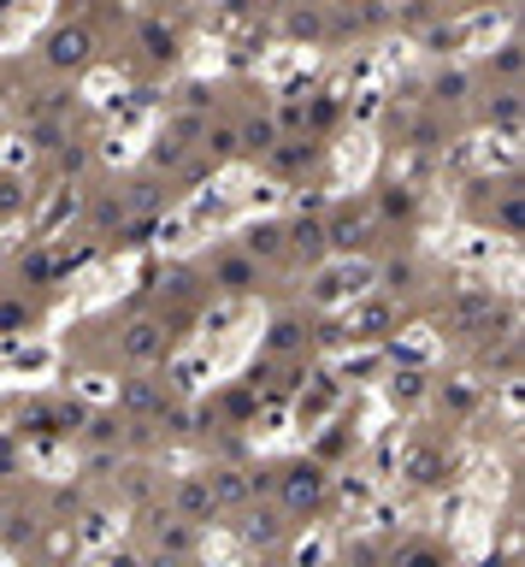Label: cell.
Segmentation results:
<instances>
[{
	"label": "cell",
	"instance_id": "6da1fadb",
	"mask_svg": "<svg viewBox=\"0 0 525 567\" xmlns=\"http://www.w3.org/2000/svg\"><path fill=\"white\" fill-rule=\"evenodd\" d=\"M272 485H278L284 515H313V508L331 497V473L319 468V461H289V468H278Z\"/></svg>",
	"mask_w": 525,
	"mask_h": 567
},
{
	"label": "cell",
	"instance_id": "7a4b0ae2",
	"mask_svg": "<svg viewBox=\"0 0 525 567\" xmlns=\"http://www.w3.org/2000/svg\"><path fill=\"white\" fill-rule=\"evenodd\" d=\"M372 284H378V267L348 255V260H337V267H325L313 279V302H319V308H343V302H360Z\"/></svg>",
	"mask_w": 525,
	"mask_h": 567
},
{
	"label": "cell",
	"instance_id": "3957f363",
	"mask_svg": "<svg viewBox=\"0 0 525 567\" xmlns=\"http://www.w3.org/2000/svg\"><path fill=\"white\" fill-rule=\"evenodd\" d=\"M119 355L136 361V367L159 361V355H166V326H159V319H130V326L119 331Z\"/></svg>",
	"mask_w": 525,
	"mask_h": 567
},
{
	"label": "cell",
	"instance_id": "277c9868",
	"mask_svg": "<svg viewBox=\"0 0 525 567\" xmlns=\"http://www.w3.org/2000/svg\"><path fill=\"white\" fill-rule=\"evenodd\" d=\"M390 319H396V308H390L384 296H372V290H367V296H360V308L348 314V331H343V338H355V343H384V338H390Z\"/></svg>",
	"mask_w": 525,
	"mask_h": 567
},
{
	"label": "cell",
	"instance_id": "5b68a950",
	"mask_svg": "<svg viewBox=\"0 0 525 567\" xmlns=\"http://www.w3.org/2000/svg\"><path fill=\"white\" fill-rule=\"evenodd\" d=\"M171 515H178V520H189V527H201V520H213V515H218V503H213L207 479H201V473L178 479V485H171Z\"/></svg>",
	"mask_w": 525,
	"mask_h": 567
},
{
	"label": "cell",
	"instance_id": "8992f818",
	"mask_svg": "<svg viewBox=\"0 0 525 567\" xmlns=\"http://www.w3.org/2000/svg\"><path fill=\"white\" fill-rule=\"evenodd\" d=\"M90 48H95V36L83 31V24H60V31L48 36V66H60V71L90 66Z\"/></svg>",
	"mask_w": 525,
	"mask_h": 567
},
{
	"label": "cell",
	"instance_id": "52a82bcc",
	"mask_svg": "<svg viewBox=\"0 0 525 567\" xmlns=\"http://www.w3.org/2000/svg\"><path fill=\"white\" fill-rule=\"evenodd\" d=\"M119 409L130 420H159V409H166V390H159L154 378H124V385H119Z\"/></svg>",
	"mask_w": 525,
	"mask_h": 567
},
{
	"label": "cell",
	"instance_id": "ba28073f",
	"mask_svg": "<svg viewBox=\"0 0 525 567\" xmlns=\"http://www.w3.org/2000/svg\"><path fill=\"white\" fill-rule=\"evenodd\" d=\"M242 255H248V260H278V255H284V225H278V220L248 225V231H242Z\"/></svg>",
	"mask_w": 525,
	"mask_h": 567
},
{
	"label": "cell",
	"instance_id": "9c48e42d",
	"mask_svg": "<svg viewBox=\"0 0 525 567\" xmlns=\"http://www.w3.org/2000/svg\"><path fill=\"white\" fill-rule=\"evenodd\" d=\"M201 479H207V491H213V503H218V508L248 503V473H242V468H207Z\"/></svg>",
	"mask_w": 525,
	"mask_h": 567
},
{
	"label": "cell",
	"instance_id": "30bf717a",
	"mask_svg": "<svg viewBox=\"0 0 525 567\" xmlns=\"http://www.w3.org/2000/svg\"><path fill=\"white\" fill-rule=\"evenodd\" d=\"M402 473L414 479V485H443V479H449V461L437 456V449L419 444V449H407V456H402Z\"/></svg>",
	"mask_w": 525,
	"mask_h": 567
},
{
	"label": "cell",
	"instance_id": "8fae6325",
	"mask_svg": "<svg viewBox=\"0 0 525 567\" xmlns=\"http://www.w3.org/2000/svg\"><path fill=\"white\" fill-rule=\"evenodd\" d=\"M254 279H260V260H248V255H225V260L213 267V284L230 290V296H242V290L254 284Z\"/></svg>",
	"mask_w": 525,
	"mask_h": 567
},
{
	"label": "cell",
	"instance_id": "7c38bea8",
	"mask_svg": "<svg viewBox=\"0 0 525 567\" xmlns=\"http://www.w3.org/2000/svg\"><path fill=\"white\" fill-rule=\"evenodd\" d=\"M284 249H296V255H308V260H325V225L319 220H296V225H284Z\"/></svg>",
	"mask_w": 525,
	"mask_h": 567
},
{
	"label": "cell",
	"instance_id": "4fadbf2b",
	"mask_svg": "<svg viewBox=\"0 0 525 567\" xmlns=\"http://www.w3.org/2000/svg\"><path fill=\"white\" fill-rule=\"evenodd\" d=\"M367 231H372V220H355V213H343V220L325 225V249L348 255V249H360V243H367Z\"/></svg>",
	"mask_w": 525,
	"mask_h": 567
},
{
	"label": "cell",
	"instance_id": "5bb4252c",
	"mask_svg": "<svg viewBox=\"0 0 525 567\" xmlns=\"http://www.w3.org/2000/svg\"><path fill=\"white\" fill-rule=\"evenodd\" d=\"M278 538H284V527H278V515H272V508H260V515L242 520V544L248 550H272Z\"/></svg>",
	"mask_w": 525,
	"mask_h": 567
},
{
	"label": "cell",
	"instance_id": "9a60e30c",
	"mask_svg": "<svg viewBox=\"0 0 525 567\" xmlns=\"http://www.w3.org/2000/svg\"><path fill=\"white\" fill-rule=\"evenodd\" d=\"M142 48H148V60H178V31L148 19V24H142Z\"/></svg>",
	"mask_w": 525,
	"mask_h": 567
},
{
	"label": "cell",
	"instance_id": "2e32d148",
	"mask_svg": "<svg viewBox=\"0 0 525 567\" xmlns=\"http://www.w3.org/2000/svg\"><path fill=\"white\" fill-rule=\"evenodd\" d=\"M390 397H396V409H414V402L426 397V373H419V367L390 373Z\"/></svg>",
	"mask_w": 525,
	"mask_h": 567
},
{
	"label": "cell",
	"instance_id": "e0dca14e",
	"mask_svg": "<svg viewBox=\"0 0 525 567\" xmlns=\"http://www.w3.org/2000/svg\"><path fill=\"white\" fill-rule=\"evenodd\" d=\"M71 213H77V189H60V196H53V208L36 220V237H53V231H60Z\"/></svg>",
	"mask_w": 525,
	"mask_h": 567
},
{
	"label": "cell",
	"instance_id": "ac0fdd59",
	"mask_svg": "<svg viewBox=\"0 0 525 567\" xmlns=\"http://www.w3.org/2000/svg\"><path fill=\"white\" fill-rule=\"evenodd\" d=\"M237 149H254V154H272L278 149V125H248V130H237Z\"/></svg>",
	"mask_w": 525,
	"mask_h": 567
},
{
	"label": "cell",
	"instance_id": "d6986e66",
	"mask_svg": "<svg viewBox=\"0 0 525 567\" xmlns=\"http://www.w3.org/2000/svg\"><path fill=\"white\" fill-rule=\"evenodd\" d=\"M378 279H384V290H402V296H407V290H419V267H414V260H390Z\"/></svg>",
	"mask_w": 525,
	"mask_h": 567
},
{
	"label": "cell",
	"instance_id": "ffe728a7",
	"mask_svg": "<svg viewBox=\"0 0 525 567\" xmlns=\"http://www.w3.org/2000/svg\"><path fill=\"white\" fill-rule=\"evenodd\" d=\"M272 355H289V349H301V326L296 319H272Z\"/></svg>",
	"mask_w": 525,
	"mask_h": 567
},
{
	"label": "cell",
	"instance_id": "44dd1931",
	"mask_svg": "<svg viewBox=\"0 0 525 567\" xmlns=\"http://www.w3.org/2000/svg\"><path fill=\"white\" fill-rule=\"evenodd\" d=\"M396 567H449V556L437 544H414V550H402Z\"/></svg>",
	"mask_w": 525,
	"mask_h": 567
},
{
	"label": "cell",
	"instance_id": "7402d4cb",
	"mask_svg": "<svg viewBox=\"0 0 525 567\" xmlns=\"http://www.w3.org/2000/svg\"><path fill=\"white\" fill-rule=\"evenodd\" d=\"M490 125H502L508 137H514V130H520V101H514V90H508L502 101H490Z\"/></svg>",
	"mask_w": 525,
	"mask_h": 567
},
{
	"label": "cell",
	"instance_id": "603a6c76",
	"mask_svg": "<svg viewBox=\"0 0 525 567\" xmlns=\"http://www.w3.org/2000/svg\"><path fill=\"white\" fill-rule=\"evenodd\" d=\"M201 373H207V355H189V361H178V373H171V385H178L183 397H189V390L201 385Z\"/></svg>",
	"mask_w": 525,
	"mask_h": 567
},
{
	"label": "cell",
	"instance_id": "cb8c5ba5",
	"mask_svg": "<svg viewBox=\"0 0 525 567\" xmlns=\"http://www.w3.org/2000/svg\"><path fill=\"white\" fill-rule=\"evenodd\" d=\"M437 101L461 107V101H466V71H443V78H437Z\"/></svg>",
	"mask_w": 525,
	"mask_h": 567
},
{
	"label": "cell",
	"instance_id": "d4e9b609",
	"mask_svg": "<svg viewBox=\"0 0 525 567\" xmlns=\"http://www.w3.org/2000/svg\"><path fill=\"white\" fill-rule=\"evenodd\" d=\"M107 532H112V515L107 508H90V515H83V544H100Z\"/></svg>",
	"mask_w": 525,
	"mask_h": 567
},
{
	"label": "cell",
	"instance_id": "484cf974",
	"mask_svg": "<svg viewBox=\"0 0 525 567\" xmlns=\"http://www.w3.org/2000/svg\"><path fill=\"white\" fill-rule=\"evenodd\" d=\"M19 326H31V308L24 302H0V338H12Z\"/></svg>",
	"mask_w": 525,
	"mask_h": 567
},
{
	"label": "cell",
	"instance_id": "4316f807",
	"mask_svg": "<svg viewBox=\"0 0 525 567\" xmlns=\"http://www.w3.org/2000/svg\"><path fill=\"white\" fill-rule=\"evenodd\" d=\"M384 213H390V220H407V213H414V189H384Z\"/></svg>",
	"mask_w": 525,
	"mask_h": 567
},
{
	"label": "cell",
	"instance_id": "83f0119b",
	"mask_svg": "<svg viewBox=\"0 0 525 567\" xmlns=\"http://www.w3.org/2000/svg\"><path fill=\"white\" fill-rule=\"evenodd\" d=\"M207 149L218 160H230V154H237V130H207Z\"/></svg>",
	"mask_w": 525,
	"mask_h": 567
},
{
	"label": "cell",
	"instance_id": "f1b7e54d",
	"mask_svg": "<svg viewBox=\"0 0 525 567\" xmlns=\"http://www.w3.org/2000/svg\"><path fill=\"white\" fill-rule=\"evenodd\" d=\"M171 125H178V137H183V142L207 137V125H201V113H178V119H171Z\"/></svg>",
	"mask_w": 525,
	"mask_h": 567
},
{
	"label": "cell",
	"instance_id": "f546056e",
	"mask_svg": "<svg viewBox=\"0 0 525 567\" xmlns=\"http://www.w3.org/2000/svg\"><path fill=\"white\" fill-rule=\"evenodd\" d=\"M289 36H319V12H289Z\"/></svg>",
	"mask_w": 525,
	"mask_h": 567
},
{
	"label": "cell",
	"instance_id": "4dcf8cb0",
	"mask_svg": "<svg viewBox=\"0 0 525 567\" xmlns=\"http://www.w3.org/2000/svg\"><path fill=\"white\" fill-rule=\"evenodd\" d=\"M319 562H325V538H313V544L296 550V567H319Z\"/></svg>",
	"mask_w": 525,
	"mask_h": 567
},
{
	"label": "cell",
	"instance_id": "1f68e13d",
	"mask_svg": "<svg viewBox=\"0 0 525 567\" xmlns=\"http://www.w3.org/2000/svg\"><path fill=\"white\" fill-rule=\"evenodd\" d=\"M343 503H372V485L367 479H343Z\"/></svg>",
	"mask_w": 525,
	"mask_h": 567
},
{
	"label": "cell",
	"instance_id": "d6a6232c",
	"mask_svg": "<svg viewBox=\"0 0 525 567\" xmlns=\"http://www.w3.org/2000/svg\"><path fill=\"white\" fill-rule=\"evenodd\" d=\"M19 184H12V178H0V213H19Z\"/></svg>",
	"mask_w": 525,
	"mask_h": 567
},
{
	"label": "cell",
	"instance_id": "836d02e7",
	"mask_svg": "<svg viewBox=\"0 0 525 567\" xmlns=\"http://www.w3.org/2000/svg\"><path fill=\"white\" fill-rule=\"evenodd\" d=\"M178 160H183V142H159L154 149V166H178Z\"/></svg>",
	"mask_w": 525,
	"mask_h": 567
},
{
	"label": "cell",
	"instance_id": "e575fe53",
	"mask_svg": "<svg viewBox=\"0 0 525 567\" xmlns=\"http://www.w3.org/2000/svg\"><path fill=\"white\" fill-rule=\"evenodd\" d=\"M142 567H183V556H171V550H154V556L142 562Z\"/></svg>",
	"mask_w": 525,
	"mask_h": 567
},
{
	"label": "cell",
	"instance_id": "d590c367",
	"mask_svg": "<svg viewBox=\"0 0 525 567\" xmlns=\"http://www.w3.org/2000/svg\"><path fill=\"white\" fill-rule=\"evenodd\" d=\"M107 567H142V562L130 556V550H119V556H107Z\"/></svg>",
	"mask_w": 525,
	"mask_h": 567
},
{
	"label": "cell",
	"instance_id": "8d00e7d4",
	"mask_svg": "<svg viewBox=\"0 0 525 567\" xmlns=\"http://www.w3.org/2000/svg\"><path fill=\"white\" fill-rule=\"evenodd\" d=\"M319 567H343V562H319Z\"/></svg>",
	"mask_w": 525,
	"mask_h": 567
},
{
	"label": "cell",
	"instance_id": "74e56055",
	"mask_svg": "<svg viewBox=\"0 0 525 567\" xmlns=\"http://www.w3.org/2000/svg\"><path fill=\"white\" fill-rule=\"evenodd\" d=\"M0 515H7V508H0Z\"/></svg>",
	"mask_w": 525,
	"mask_h": 567
}]
</instances>
